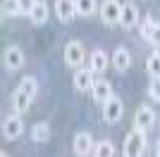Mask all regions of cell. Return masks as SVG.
<instances>
[{
	"instance_id": "6da1fadb",
	"label": "cell",
	"mask_w": 160,
	"mask_h": 157,
	"mask_svg": "<svg viewBox=\"0 0 160 157\" xmlns=\"http://www.w3.org/2000/svg\"><path fill=\"white\" fill-rule=\"evenodd\" d=\"M146 150V131L134 129L124 138V157H141Z\"/></svg>"
},
{
	"instance_id": "7a4b0ae2",
	"label": "cell",
	"mask_w": 160,
	"mask_h": 157,
	"mask_svg": "<svg viewBox=\"0 0 160 157\" xmlns=\"http://www.w3.org/2000/svg\"><path fill=\"white\" fill-rule=\"evenodd\" d=\"M84 57H86V52H84V45H81L79 40H69V43L65 45V62H67V67L81 69Z\"/></svg>"
},
{
	"instance_id": "3957f363",
	"label": "cell",
	"mask_w": 160,
	"mask_h": 157,
	"mask_svg": "<svg viewBox=\"0 0 160 157\" xmlns=\"http://www.w3.org/2000/svg\"><path fill=\"white\" fill-rule=\"evenodd\" d=\"M120 12H122L120 0H103L100 2V19L105 24H120Z\"/></svg>"
},
{
	"instance_id": "277c9868",
	"label": "cell",
	"mask_w": 160,
	"mask_h": 157,
	"mask_svg": "<svg viewBox=\"0 0 160 157\" xmlns=\"http://www.w3.org/2000/svg\"><path fill=\"white\" fill-rule=\"evenodd\" d=\"M124 114V105H122L120 98H110L105 105H103V119H105V124H117Z\"/></svg>"
},
{
	"instance_id": "5b68a950",
	"label": "cell",
	"mask_w": 160,
	"mask_h": 157,
	"mask_svg": "<svg viewBox=\"0 0 160 157\" xmlns=\"http://www.w3.org/2000/svg\"><path fill=\"white\" fill-rule=\"evenodd\" d=\"M22 133H24V124H22L19 114L5 117V121H2V136H5L7 140H17Z\"/></svg>"
},
{
	"instance_id": "8992f818",
	"label": "cell",
	"mask_w": 160,
	"mask_h": 157,
	"mask_svg": "<svg viewBox=\"0 0 160 157\" xmlns=\"http://www.w3.org/2000/svg\"><path fill=\"white\" fill-rule=\"evenodd\" d=\"M2 59H5V69H10V72H17V69L24 67V52H22V48H17V45L5 48Z\"/></svg>"
},
{
	"instance_id": "52a82bcc",
	"label": "cell",
	"mask_w": 160,
	"mask_h": 157,
	"mask_svg": "<svg viewBox=\"0 0 160 157\" xmlns=\"http://www.w3.org/2000/svg\"><path fill=\"white\" fill-rule=\"evenodd\" d=\"M77 14V0H55V17L62 24H69Z\"/></svg>"
},
{
	"instance_id": "ba28073f",
	"label": "cell",
	"mask_w": 160,
	"mask_h": 157,
	"mask_svg": "<svg viewBox=\"0 0 160 157\" xmlns=\"http://www.w3.org/2000/svg\"><path fill=\"white\" fill-rule=\"evenodd\" d=\"M153 124H155V112L146 105H141L136 110V117H134V126L139 131H148V129H153Z\"/></svg>"
},
{
	"instance_id": "9c48e42d",
	"label": "cell",
	"mask_w": 160,
	"mask_h": 157,
	"mask_svg": "<svg viewBox=\"0 0 160 157\" xmlns=\"http://www.w3.org/2000/svg\"><path fill=\"white\" fill-rule=\"evenodd\" d=\"M91 93H93V100H96V102L105 105L108 100L112 98V86H110V81H108V78H96Z\"/></svg>"
},
{
	"instance_id": "30bf717a",
	"label": "cell",
	"mask_w": 160,
	"mask_h": 157,
	"mask_svg": "<svg viewBox=\"0 0 160 157\" xmlns=\"http://www.w3.org/2000/svg\"><path fill=\"white\" fill-rule=\"evenodd\" d=\"M139 7L132 5V2H124L122 5V12H120V24L124 29H134V26L139 24Z\"/></svg>"
},
{
	"instance_id": "8fae6325",
	"label": "cell",
	"mask_w": 160,
	"mask_h": 157,
	"mask_svg": "<svg viewBox=\"0 0 160 157\" xmlns=\"http://www.w3.org/2000/svg\"><path fill=\"white\" fill-rule=\"evenodd\" d=\"M93 148H96V145H93V136H91V133L81 131V133H77V136H74V152H77L79 157L88 155Z\"/></svg>"
},
{
	"instance_id": "7c38bea8",
	"label": "cell",
	"mask_w": 160,
	"mask_h": 157,
	"mask_svg": "<svg viewBox=\"0 0 160 157\" xmlns=\"http://www.w3.org/2000/svg\"><path fill=\"white\" fill-rule=\"evenodd\" d=\"M74 88H77V91H88V88H93V72H91V69H84V67H81V69H77V72H74Z\"/></svg>"
},
{
	"instance_id": "4fadbf2b",
	"label": "cell",
	"mask_w": 160,
	"mask_h": 157,
	"mask_svg": "<svg viewBox=\"0 0 160 157\" xmlns=\"http://www.w3.org/2000/svg\"><path fill=\"white\" fill-rule=\"evenodd\" d=\"M31 95L29 93H24L22 88H17V91L12 93V110L14 114H24V112H29V107H31Z\"/></svg>"
},
{
	"instance_id": "5bb4252c",
	"label": "cell",
	"mask_w": 160,
	"mask_h": 157,
	"mask_svg": "<svg viewBox=\"0 0 160 157\" xmlns=\"http://www.w3.org/2000/svg\"><path fill=\"white\" fill-rule=\"evenodd\" d=\"M108 62H110V57H108L103 50H93L91 57H88V69L93 74H103L108 69Z\"/></svg>"
},
{
	"instance_id": "9a60e30c",
	"label": "cell",
	"mask_w": 160,
	"mask_h": 157,
	"mask_svg": "<svg viewBox=\"0 0 160 157\" xmlns=\"http://www.w3.org/2000/svg\"><path fill=\"white\" fill-rule=\"evenodd\" d=\"M110 59H112V67L117 69V72H127L129 64H132V57H129L127 48H115V52H112Z\"/></svg>"
},
{
	"instance_id": "2e32d148",
	"label": "cell",
	"mask_w": 160,
	"mask_h": 157,
	"mask_svg": "<svg viewBox=\"0 0 160 157\" xmlns=\"http://www.w3.org/2000/svg\"><path fill=\"white\" fill-rule=\"evenodd\" d=\"M48 138H50V126L48 121H36L31 126V140L33 143H48Z\"/></svg>"
},
{
	"instance_id": "e0dca14e",
	"label": "cell",
	"mask_w": 160,
	"mask_h": 157,
	"mask_svg": "<svg viewBox=\"0 0 160 157\" xmlns=\"http://www.w3.org/2000/svg\"><path fill=\"white\" fill-rule=\"evenodd\" d=\"M29 19L33 21V24L36 26H41V24H46L48 21V5L46 2H36V5H33V10H31V14H29Z\"/></svg>"
},
{
	"instance_id": "ac0fdd59",
	"label": "cell",
	"mask_w": 160,
	"mask_h": 157,
	"mask_svg": "<svg viewBox=\"0 0 160 157\" xmlns=\"http://www.w3.org/2000/svg\"><path fill=\"white\" fill-rule=\"evenodd\" d=\"M146 72L151 78H160V52H151L146 59Z\"/></svg>"
},
{
	"instance_id": "d6986e66",
	"label": "cell",
	"mask_w": 160,
	"mask_h": 157,
	"mask_svg": "<svg viewBox=\"0 0 160 157\" xmlns=\"http://www.w3.org/2000/svg\"><path fill=\"white\" fill-rule=\"evenodd\" d=\"M98 7V0H77V14L81 17H91Z\"/></svg>"
},
{
	"instance_id": "ffe728a7",
	"label": "cell",
	"mask_w": 160,
	"mask_h": 157,
	"mask_svg": "<svg viewBox=\"0 0 160 157\" xmlns=\"http://www.w3.org/2000/svg\"><path fill=\"white\" fill-rule=\"evenodd\" d=\"M93 152H96V157H115V148H112L110 140H100V143H96Z\"/></svg>"
},
{
	"instance_id": "44dd1931",
	"label": "cell",
	"mask_w": 160,
	"mask_h": 157,
	"mask_svg": "<svg viewBox=\"0 0 160 157\" xmlns=\"http://www.w3.org/2000/svg\"><path fill=\"white\" fill-rule=\"evenodd\" d=\"M19 88L24 93H29L31 98H36V91H38V83H36V78L33 76H24L22 78V83H19Z\"/></svg>"
},
{
	"instance_id": "7402d4cb",
	"label": "cell",
	"mask_w": 160,
	"mask_h": 157,
	"mask_svg": "<svg viewBox=\"0 0 160 157\" xmlns=\"http://www.w3.org/2000/svg\"><path fill=\"white\" fill-rule=\"evenodd\" d=\"M2 10H5V14H10V17H17V14H22L19 0H5V2H2Z\"/></svg>"
},
{
	"instance_id": "603a6c76",
	"label": "cell",
	"mask_w": 160,
	"mask_h": 157,
	"mask_svg": "<svg viewBox=\"0 0 160 157\" xmlns=\"http://www.w3.org/2000/svg\"><path fill=\"white\" fill-rule=\"evenodd\" d=\"M148 95H151V100L160 102V78H151V86H148Z\"/></svg>"
},
{
	"instance_id": "cb8c5ba5",
	"label": "cell",
	"mask_w": 160,
	"mask_h": 157,
	"mask_svg": "<svg viewBox=\"0 0 160 157\" xmlns=\"http://www.w3.org/2000/svg\"><path fill=\"white\" fill-rule=\"evenodd\" d=\"M153 26H155V21H151V17H146V19H143V21H141V29H139V31H141V36H143V38H151V31H153Z\"/></svg>"
},
{
	"instance_id": "d4e9b609",
	"label": "cell",
	"mask_w": 160,
	"mask_h": 157,
	"mask_svg": "<svg viewBox=\"0 0 160 157\" xmlns=\"http://www.w3.org/2000/svg\"><path fill=\"white\" fill-rule=\"evenodd\" d=\"M38 0H19V5H22V14H31L33 5H36Z\"/></svg>"
},
{
	"instance_id": "484cf974",
	"label": "cell",
	"mask_w": 160,
	"mask_h": 157,
	"mask_svg": "<svg viewBox=\"0 0 160 157\" xmlns=\"http://www.w3.org/2000/svg\"><path fill=\"white\" fill-rule=\"evenodd\" d=\"M148 43H153V45H160V24L153 26V31H151V38H148Z\"/></svg>"
},
{
	"instance_id": "4316f807",
	"label": "cell",
	"mask_w": 160,
	"mask_h": 157,
	"mask_svg": "<svg viewBox=\"0 0 160 157\" xmlns=\"http://www.w3.org/2000/svg\"><path fill=\"white\" fill-rule=\"evenodd\" d=\"M158 157H160V140H158Z\"/></svg>"
},
{
	"instance_id": "83f0119b",
	"label": "cell",
	"mask_w": 160,
	"mask_h": 157,
	"mask_svg": "<svg viewBox=\"0 0 160 157\" xmlns=\"http://www.w3.org/2000/svg\"><path fill=\"white\" fill-rule=\"evenodd\" d=\"M0 157H7V155H5V152H0Z\"/></svg>"
}]
</instances>
